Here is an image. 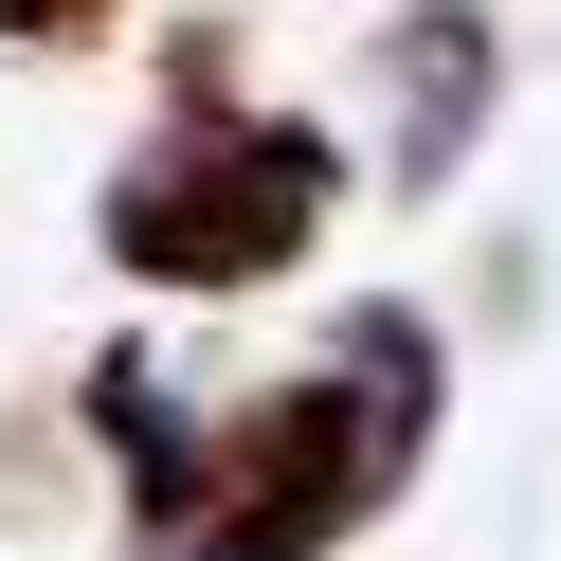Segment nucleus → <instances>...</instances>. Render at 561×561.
Masks as SVG:
<instances>
[{
    "label": "nucleus",
    "instance_id": "20e7f679",
    "mask_svg": "<svg viewBox=\"0 0 561 561\" xmlns=\"http://www.w3.org/2000/svg\"><path fill=\"white\" fill-rule=\"evenodd\" d=\"M127 37V0H0V55H91Z\"/></svg>",
    "mask_w": 561,
    "mask_h": 561
},
{
    "label": "nucleus",
    "instance_id": "f03ea898",
    "mask_svg": "<svg viewBox=\"0 0 561 561\" xmlns=\"http://www.w3.org/2000/svg\"><path fill=\"white\" fill-rule=\"evenodd\" d=\"M344 218V146L308 110H163L146 146L110 163V199H91V254L127 272V290H182V308H236L272 290V272H308V236Z\"/></svg>",
    "mask_w": 561,
    "mask_h": 561
},
{
    "label": "nucleus",
    "instance_id": "7ed1b4c3",
    "mask_svg": "<svg viewBox=\"0 0 561 561\" xmlns=\"http://www.w3.org/2000/svg\"><path fill=\"white\" fill-rule=\"evenodd\" d=\"M363 73H380V182H399V199H453V163L489 146V91H507L489 0H399Z\"/></svg>",
    "mask_w": 561,
    "mask_h": 561
},
{
    "label": "nucleus",
    "instance_id": "f257e3e1",
    "mask_svg": "<svg viewBox=\"0 0 561 561\" xmlns=\"http://www.w3.org/2000/svg\"><path fill=\"white\" fill-rule=\"evenodd\" d=\"M435 380L453 363L416 308H344L327 363L254 380L236 416H182L146 471H110L127 561H327V543H363L435 453Z\"/></svg>",
    "mask_w": 561,
    "mask_h": 561
}]
</instances>
